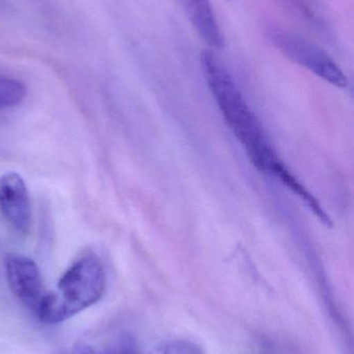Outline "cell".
<instances>
[{
  "mask_svg": "<svg viewBox=\"0 0 354 354\" xmlns=\"http://www.w3.org/2000/svg\"><path fill=\"white\" fill-rule=\"evenodd\" d=\"M201 64L206 82L224 122L242 145L251 163L259 171L281 180L290 170L278 157L261 122L226 66L210 50L202 53Z\"/></svg>",
  "mask_w": 354,
  "mask_h": 354,
  "instance_id": "6da1fadb",
  "label": "cell"
},
{
  "mask_svg": "<svg viewBox=\"0 0 354 354\" xmlns=\"http://www.w3.org/2000/svg\"><path fill=\"white\" fill-rule=\"evenodd\" d=\"M106 289V274L99 257L83 256L62 274L57 291L44 295L37 313L44 324L64 322L97 304Z\"/></svg>",
  "mask_w": 354,
  "mask_h": 354,
  "instance_id": "7a4b0ae2",
  "label": "cell"
},
{
  "mask_svg": "<svg viewBox=\"0 0 354 354\" xmlns=\"http://www.w3.org/2000/svg\"><path fill=\"white\" fill-rule=\"evenodd\" d=\"M272 41L289 59L311 71L326 82L337 87H347L348 80L334 59L316 44L297 33L276 30Z\"/></svg>",
  "mask_w": 354,
  "mask_h": 354,
  "instance_id": "3957f363",
  "label": "cell"
},
{
  "mask_svg": "<svg viewBox=\"0 0 354 354\" xmlns=\"http://www.w3.org/2000/svg\"><path fill=\"white\" fill-rule=\"evenodd\" d=\"M0 212L10 228L19 234H28L31 226L30 198L22 177L14 172L0 176Z\"/></svg>",
  "mask_w": 354,
  "mask_h": 354,
  "instance_id": "277c9868",
  "label": "cell"
},
{
  "mask_svg": "<svg viewBox=\"0 0 354 354\" xmlns=\"http://www.w3.org/2000/svg\"><path fill=\"white\" fill-rule=\"evenodd\" d=\"M6 274L12 295L37 311L43 299V280L37 263L26 256L10 254L6 258Z\"/></svg>",
  "mask_w": 354,
  "mask_h": 354,
  "instance_id": "5b68a950",
  "label": "cell"
},
{
  "mask_svg": "<svg viewBox=\"0 0 354 354\" xmlns=\"http://www.w3.org/2000/svg\"><path fill=\"white\" fill-rule=\"evenodd\" d=\"M177 1L200 37L212 49H220L224 45V39L210 0Z\"/></svg>",
  "mask_w": 354,
  "mask_h": 354,
  "instance_id": "8992f818",
  "label": "cell"
},
{
  "mask_svg": "<svg viewBox=\"0 0 354 354\" xmlns=\"http://www.w3.org/2000/svg\"><path fill=\"white\" fill-rule=\"evenodd\" d=\"M26 87L18 79L0 75V110L16 107L26 97Z\"/></svg>",
  "mask_w": 354,
  "mask_h": 354,
  "instance_id": "52a82bcc",
  "label": "cell"
},
{
  "mask_svg": "<svg viewBox=\"0 0 354 354\" xmlns=\"http://www.w3.org/2000/svg\"><path fill=\"white\" fill-rule=\"evenodd\" d=\"M160 354H205L201 346L183 339L168 341L159 348Z\"/></svg>",
  "mask_w": 354,
  "mask_h": 354,
  "instance_id": "ba28073f",
  "label": "cell"
},
{
  "mask_svg": "<svg viewBox=\"0 0 354 354\" xmlns=\"http://www.w3.org/2000/svg\"><path fill=\"white\" fill-rule=\"evenodd\" d=\"M133 342L129 337L125 336L118 341V344L106 349L100 354H133Z\"/></svg>",
  "mask_w": 354,
  "mask_h": 354,
  "instance_id": "9c48e42d",
  "label": "cell"
}]
</instances>
